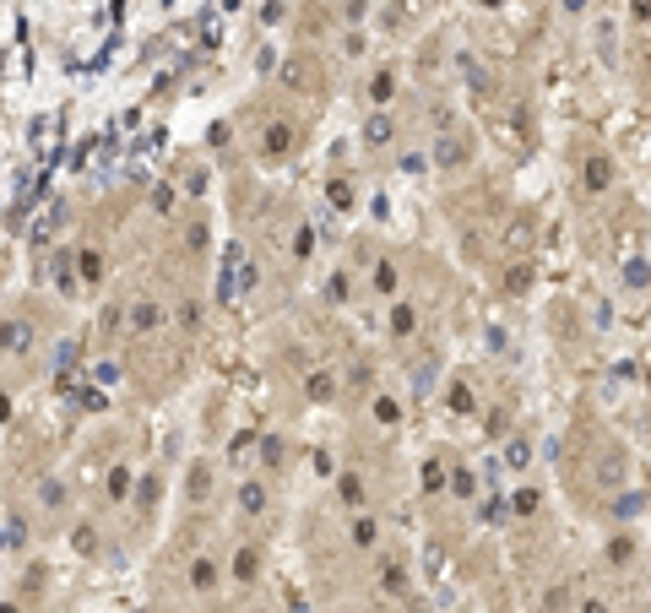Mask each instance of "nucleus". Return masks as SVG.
Returning a JSON list of instances; mask_svg holds the SVG:
<instances>
[{
	"mask_svg": "<svg viewBox=\"0 0 651 613\" xmlns=\"http://www.w3.org/2000/svg\"><path fill=\"white\" fill-rule=\"evenodd\" d=\"M586 174H591V184H597V190L608 184V163H603V158H591V168H586Z\"/></svg>",
	"mask_w": 651,
	"mask_h": 613,
	"instance_id": "7",
	"label": "nucleus"
},
{
	"mask_svg": "<svg viewBox=\"0 0 651 613\" xmlns=\"http://www.w3.org/2000/svg\"><path fill=\"white\" fill-rule=\"evenodd\" d=\"M255 575V553H234V581H250Z\"/></svg>",
	"mask_w": 651,
	"mask_h": 613,
	"instance_id": "2",
	"label": "nucleus"
},
{
	"mask_svg": "<svg viewBox=\"0 0 651 613\" xmlns=\"http://www.w3.org/2000/svg\"><path fill=\"white\" fill-rule=\"evenodd\" d=\"M581 613H608V608H603V602H597V597H591V602H581Z\"/></svg>",
	"mask_w": 651,
	"mask_h": 613,
	"instance_id": "8",
	"label": "nucleus"
},
{
	"mask_svg": "<svg viewBox=\"0 0 651 613\" xmlns=\"http://www.w3.org/2000/svg\"><path fill=\"white\" fill-rule=\"evenodd\" d=\"M597 483H603V489H624V483H630V462H624V450H608V456L597 462Z\"/></svg>",
	"mask_w": 651,
	"mask_h": 613,
	"instance_id": "1",
	"label": "nucleus"
},
{
	"mask_svg": "<svg viewBox=\"0 0 651 613\" xmlns=\"http://www.w3.org/2000/svg\"><path fill=\"white\" fill-rule=\"evenodd\" d=\"M158 321H163V315H158V304H136V326H158Z\"/></svg>",
	"mask_w": 651,
	"mask_h": 613,
	"instance_id": "3",
	"label": "nucleus"
},
{
	"mask_svg": "<svg viewBox=\"0 0 651 613\" xmlns=\"http://www.w3.org/2000/svg\"><path fill=\"white\" fill-rule=\"evenodd\" d=\"M283 82H293V87H304V82H309V71H304V65H299V60H293V65H283Z\"/></svg>",
	"mask_w": 651,
	"mask_h": 613,
	"instance_id": "5",
	"label": "nucleus"
},
{
	"mask_svg": "<svg viewBox=\"0 0 651 613\" xmlns=\"http://www.w3.org/2000/svg\"><path fill=\"white\" fill-rule=\"evenodd\" d=\"M288 136H293V130H288V125H271V130H266V147H271V152H277V147H288Z\"/></svg>",
	"mask_w": 651,
	"mask_h": 613,
	"instance_id": "4",
	"label": "nucleus"
},
{
	"mask_svg": "<svg viewBox=\"0 0 651 613\" xmlns=\"http://www.w3.org/2000/svg\"><path fill=\"white\" fill-rule=\"evenodd\" d=\"M353 537H358V543H375V521H369V516H358V521H353Z\"/></svg>",
	"mask_w": 651,
	"mask_h": 613,
	"instance_id": "6",
	"label": "nucleus"
}]
</instances>
